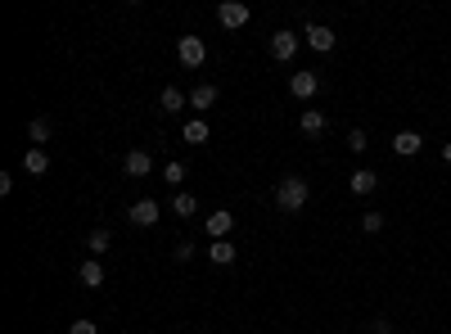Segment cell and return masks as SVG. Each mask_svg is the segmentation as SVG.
<instances>
[{"label": "cell", "mask_w": 451, "mask_h": 334, "mask_svg": "<svg viewBox=\"0 0 451 334\" xmlns=\"http://www.w3.org/2000/svg\"><path fill=\"white\" fill-rule=\"evenodd\" d=\"M172 213L176 217H194L199 213V199H194V194H172Z\"/></svg>", "instance_id": "ffe728a7"}, {"label": "cell", "mask_w": 451, "mask_h": 334, "mask_svg": "<svg viewBox=\"0 0 451 334\" xmlns=\"http://www.w3.org/2000/svg\"><path fill=\"white\" fill-rule=\"evenodd\" d=\"M443 163H451V145H443Z\"/></svg>", "instance_id": "83f0119b"}, {"label": "cell", "mask_w": 451, "mask_h": 334, "mask_svg": "<svg viewBox=\"0 0 451 334\" xmlns=\"http://www.w3.org/2000/svg\"><path fill=\"white\" fill-rule=\"evenodd\" d=\"M208 257H212L217 267H230V262L239 257V249H235L230 240H212V244H208Z\"/></svg>", "instance_id": "9a60e30c"}, {"label": "cell", "mask_w": 451, "mask_h": 334, "mask_svg": "<svg viewBox=\"0 0 451 334\" xmlns=\"http://www.w3.org/2000/svg\"><path fill=\"white\" fill-rule=\"evenodd\" d=\"M217 18H222V28H230V32H239V28H249L253 9L244 5V0H226V5L217 9Z\"/></svg>", "instance_id": "277c9868"}, {"label": "cell", "mask_w": 451, "mask_h": 334, "mask_svg": "<svg viewBox=\"0 0 451 334\" xmlns=\"http://www.w3.org/2000/svg\"><path fill=\"white\" fill-rule=\"evenodd\" d=\"M158 213H163V208H158L154 199H136V204H131V226L149 230V226H158Z\"/></svg>", "instance_id": "8992f818"}, {"label": "cell", "mask_w": 451, "mask_h": 334, "mask_svg": "<svg viewBox=\"0 0 451 334\" xmlns=\"http://www.w3.org/2000/svg\"><path fill=\"white\" fill-rule=\"evenodd\" d=\"M302 41H307L316 55H330L338 36H334V28H325V23H307V28H302Z\"/></svg>", "instance_id": "3957f363"}, {"label": "cell", "mask_w": 451, "mask_h": 334, "mask_svg": "<svg viewBox=\"0 0 451 334\" xmlns=\"http://www.w3.org/2000/svg\"><path fill=\"white\" fill-rule=\"evenodd\" d=\"M181 135H185L190 145H203V140H208V122H203V118H190V122H185V131H181Z\"/></svg>", "instance_id": "d6986e66"}, {"label": "cell", "mask_w": 451, "mask_h": 334, "mask_svg": "<svg viewBox=\"0 0 451 334\" xmlns=\"http://www.w3.org/2000/svg\"><path fill=\"white\" fill-rule=\"evenodd\" d=\"M68 334H100V325H95L91 316H81V321H72V325H68Z\"/></svg>", "instance_id": "d4e9b609"}, {"label": "cell", "mask_w": 451, "mask_h": 334, "mask_svg": "<svg viewBox=\"0 0 451 334\" xmlns=\"http://www.w3.org/2000/svg\"><path fill=\"white\" fill-rule=\"evenodd\" d=\"M176 59H181V68H203L208 64V41H203V36H181Z\"/></svg>", "instance_id": "7a4b0ae2"}, {"label": "cell", "mask_w": 451, "mask_h": 334, "mask_svg": "<svg viewBox=\"0 0 451 334\" xmlns=\"http://www.w3.org/2000/svg\"><path fill=\"white\" fill-rule=\"evenodd\" d=\"M348 185H352V194H375V190H379V177H375L370 167H357L348 177Z\"/></svg>", "instance_id": "7c38bea8"}, {"label": "cell", "mask_w": 451, "mask_h": 334, "mask_svg": "<svg viewBox=\"0 0 451 334\" xmlns=\"http://www.w3.org/2000/svg\"><path fill=\"white\" fill-rule=\"evenodd\" d=\"M307 199H312V185L302 177H280L275 181V208L280 213H302Z\"/></svg>", "instance_id": "6da1fadb"}, {"label": "cell", "mask_w": 451, "mask_h": 334, "mask_svg": "<svg viewBox=\"0 0 451 334\" xmlns=\"http://www.w3.org/2000/svg\"><path fill=\"white\" fill-rule=\"evenodd\" d=\"M420 150H424V135H420V131H397V135H393V154L416 158Z\"/></svg>", "instance_id": "9c48e42d"}, {"label": "cell", "mask_w": 451, "mask_h": 334, "mask_svg": "<svg viewBox=\"0 0 451 334\" xmlns=\"http://www.w3.org/2000/svg\"><path fill=\"white\" fill-rule=\"evenodd\" d=\"M384 213H379V208H370V213H361V230H370V235H379L384 230Z\"/></svg>", "instance_id": "7402d4cb"}, {"label": "cell", "mask_w": 451, "mask_h": 334, "mask_svg": "<svg viewBox=\"0 0 451 334\" xmlns=\"http://www.w3.org/2000/svg\"><path fill=\"white\" fill-rule=\"evenodd\" d=\"M158 104H163V113H181V108L190 104V95H185V91H176V86H167V91L158 95Z\"/></svg>", "instance_id": "e0dca14e"}, {"label": "cell", "mask_w": 451, "mask_h": 334, "mask_svg": "<svg viewBox=\"0 0 451 334\" xmlns=\"http://www.w3.org/2000/svg\"><path fill=\"white\" fill-rule=\"evenodd\" d=\"M235 230V213H226V208H217L208 217V240H226V235Z\"/></svg>", "instance_id": "8fae6325"}, {"label": "cell", "mask_w": 451, "mask_h": 334, "mask_svg": "<svg viewBox=\"0 0 451 334\" xmlns=\"http://www.w3.org/2000/svg\"><path fill=\"white\" fill-rule=\"evenodd\" d=\"M266 50H271V59H280V64H289V59L298 55V36L294 32H271V41H266Z\"/></svg>", "instance_id": "5b68a950"}, {"label": "cell", "mask_w": 451, "mask_h": 334, "mask_svg": "<svg viewBox=\"0 0 451 334\" xmlns=\"http://www.w3.org/2000/svg\"><path fill=\"white\" fill-rule=\"evenodd\" d=\"M172 257H176V262H190V257H194V244H190V240H181Z\"/></svg>", "instance_id": "484cf974"}, {"label": "cell", "mask_w": 451, "mask_h": 334, "mask_svg": "<svg viewBox=\"0 0 451 334\" xmlns=\"http://www.w3.org/2000/svg\"><path fill=\"white\" fill-rule=\"evenodd\" d=\"M50 135H55L50 118H32V122H28V140H32V145H45V140H50Z\"/></svg>", "instance_id": "ac0fdd59"}, {"label": "cell", "mask_w": 451, "mask_h": 334, "mask_svg": "<svg viewBox=\"0 0 451 334\" xmlns=\"http://www.w3.org/2000/svg\"><path fill=\"white\" fill-rule=\"evenodd\" d=\"M163 181L167 185H181V181H185V163H176V158H172V163L163 167Z\"/></svg>", "instance_id": "cb8c5ba5"}, {"label": "cell", "mask_w": 451, "mask_h": 334, "mask_svg": "<svg viewBox=\"0 0 451 334\" xmlns=\"http://www.w3.org/2000/svg\"><path fill=\"white\" fill-rule=\"evenodd\" d=\"M348 150H352V154H365V150H370V140H365V131H361V127H352V131H348Z\"/></svg>", "instance_id": "603a6c76"}, {"label": "cell", "mask_w": 451, "mask_h": 334, "mask_svg": "<svg viewBox=\"0 0 451 334\" xmlns=\"http://www.w3.org/2000/svg\"><path fill=\"white\" fill-rule=\"evenodd\" d=\"M289 91H294V100H312V95L321 91V72H294V77H289Z\"/></svg>", "instance_id": "52a82bcc"}, {"label": "cell", "mask_w": 451, "mask_h": 334, "mask_svg": "<svg viewBox=\"0 0 451 334\" xmlns=\"http://www.w3.org/2000/svg\"><path fill=\"white\" fill-rule=\"evenodd\" d=\"M212 104H217V86H212V82H199V86L190 91V108H203V113H208Z\"/></svg>", "instance_id": "4fadbf2b"}, {"label": "cell", "mask_w": 451, "mask_h": 334, "mask_svg": "<svg viewBox=\"0 0 451 334\" xmlns=\"http://www.w3.org/2000/svg\"><path fill=\"white\" fill-rule=\"evenodd\" d=\"M108 240H113V235H108V230H104V226H95V230H91V235H86V249H91V253H95V257H100V253H104V249H108Z\"/></svg>", "instance_id": "44dd1931"}, {"label": "cell", "mask_w": 451, "mask_h": 334, "mask_svg": "<svg viewBox=\"0 0 451 334\" xmlns=\"http://www.w3.org/2000/svg\"><path fill=\"white\" fill-rule=\"evenodd\" d=\"M298 127H302V135H325V113L321 108H302Z\"/></svg>", "instance_id": "2e32d148"}, {"label": "cell", "mask_w": 451, "mask_h": 334, "mask_svg": "<svg viewBox=\"0 0 451 334\" xmlns=\"http://www.w3.org/2000/svg\"><path fill=\"white\" fill-rule=\"evenodd\" d=\"M122 167H127V177H149V172H154V158L149 154H144V150H131L127 158H122Z\"/></svg>", "instance_id": "30bf717a"}, {"label": "cell", "mask_w": 451, "mask_h": 334, "mask_svg": "<svg viewBox=\"0 0 451 334\" xmlns=\"http://www.w3.org/2000/svg\"><path fill=\"white\" fill-rule=\"evenodd\" d=\"M370 334H393V321H388V316H375V321H370Z\"/></svg>", "instance_id": "4316f807"}, {"label": "cell", "mask_w": 451, "mask_h": 334, "mask_svg": "<svg viewBox=\"0 0 451 334\" xmlns=\"http://www.w3.org/2000/svg\"><path fill=\"white\" fill-rule=\"evenodd\" d=\"M23 172H28V177H45V172H50V154H45L41 145H28V150H23Z\"/></svg>", "instance_id": "ba28073f"}, {"label": "cell", "mask_w": 451, "mask_h": 334, "mask_svg": "<svg viewBox=\"0 0 451 334\" xmlns=\"http://www.w3.org/2000/svg\"><path fill=\"white\" fill-rule=\"evenodd\" d=\"M77 276H81V284H86V289H100V284H104V262H100V257H86Z\"/></svg>", "instance_id": "5bb4252c"}]
</instances>
